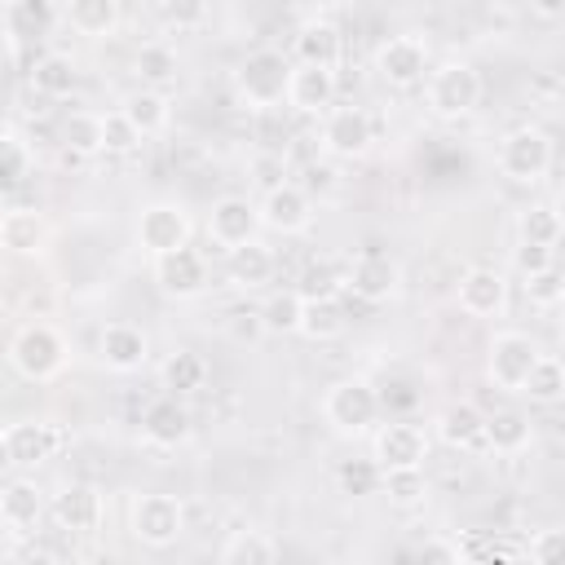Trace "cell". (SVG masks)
<instances>
[{
    "label": "cell",
    "mask_w": 565,
    "mask_h": 565,
    "mask_svg": "<svg viewBox=\"0 0 565 565\" xmlns=\"http://www.w3.org/2000/svg\"><path fill=\"white\" fill-rule=\"evenodd\" d=\"M141 141H146V137L128 124L124 110H106V150H110V154H132Z\"/></svg>",
    "instance_id": "obj_48"
},
{
    "label": "cell",
    "mask_w": 565,
    "mask_h": 565,
    "mask_svg": "<svg viewBox=\"0 0 565 565\" xmlns=\"http://www.w3.org/2000/svg\"><path fill=\"white\" fill-rule=\"evenodd\" d=\"M256 207H260V225L274 230V234H282V238L305 234L313 225V199L300 190V181H287V185L260 194Z\"/></svg>",
    "instance_id": "obj_19"
},
{
    "label": "cell",
    "mask_w": 565,
    "mask_h": 565,
    "mask_svg": "<svg viewBox=\"0 0 565 565\" xmlns=\"http://www.w3.org/2000/svg\"><path fill=\"white\" fill-rule=\"evenodd\" d=\"M62 22L75 35L102 40V35H115L119 31L124 9H119V0H71V4H62Z\"/></svg>",
    "instance_id": "obj_28"
},
{
    "label": "cell",
    "mask_w": 565,
    "mask_h": 565,
    "mask_svg": "<svg viewBox=\"0 0 565 565\" xmlns=\"http://www.w3.org/2000/svg\"><path fill=\"white\" fill-rule=\"evenodd\" d=\"M190 234H194V216L185 212V203H172V199L146 203V207L137 212V225H132L137 247L150 252V260L190 247Z\"/></svg>",
    "instance_id": "obj_9"
},
{
    "label": "cell",
    "mask_w": 565,
    "mask_h": 565,
    "mask_svg": "<svg viewBox=\"0 0 565 565\" xmlns=\"http://www.w3.org/2000/svg\"><path fill=\"white\" fill-rule=\"evenodd\" d=\"M459 565H516V547L494 534H459Z\"/></svg>",
    "instance_id": "obj_41"
},
{
    "label": "cell",
    "mask_w": 565,
    "mask_h": 565,
    "mask_svg": "<svg viewBox=\"0 0 565 565\" xmlns=\"http://www.w3.org/2000/svg\"><path fill=\"white\" fill-rule=\"evenodd\" d=\"M561 313H565V287H561Z\"/></svg>",
    "instance_id": "obj_56"
},
{
    "label": "cell",
    "mask_w": 565,
    "mask_h": 565,
    "mask_svg": "<svg viewBox=\"0 0 565 565\" xmlns=\"http://www.w3.org/2000/svg\"><path fill=\"white\" fill-rule=\"evenodd\" d=\"M225 331H230V340H238V344H256V340L265 335L260 309H234V313L225 318Z\"/></svg>",
    "instance_id": "obj_50"
},
{
    "label": "cell",
    "mask_w": 565,
    "mask_h": 565,
    "mask_svg": "<svg viewBox=\"0 0 565 565\" xmlns=\"http://www.w3.org/2000/svg\"><path fill=\"white\" fill-rule=\"evenodd\" d=\"M539 358H543V349H539L534 335H525V331H516V327H503V331H494L490 344H486V380H490L499 393H521Z\"/></svg>",
    "instance_id": "obj_7"
},
{
    "label": "cell",
    "mask_w": 565,
    "mask_h": 565,
    "mask_svg": "<svg viewBox=\"0 0 565 565\" xmlns=\"http://www.w3.org/2000/svg\"><path fill=\"white\" fill-rule=\"evenodd\" d=\"M203 230H207V243L230 256V252L256 243L265 225H260V207H256L247 194H221V199L207 207Z\"/></svg>",
    "instance_id": "obj_11"
},
{
    "label": "cell",
    "mask_w": 565,
    "mask_h": 565,
    "mask_svg": "<svg viewBox=\"0 0 565 565\" xmlns=\"http://www.w3.org/2000/svg\"><path fill=\"white\" fill-rule=\"evenodd\" d=\"M305 300H335L344 291V269H335L331 260H309L296 287Z\"/></svg>",
    "instance_id": "obj_42"
},
{
    "label": "cell",
    "mask_w": 565,
    "mask_h": 565,
    "mask_svg": "<svg viewBox=\"0 0 565 565\" xmlns=\"http://www.w3.org/2000/svg\"><path fill=\"white\" fill-rule=\"evenodd\" d=\"M340 49H344V35H340V26L327 13L305 18L296 26V35H291V62L296 66H331L335 71Z\"/></svg>",
    "instance_id": "obj_21"
},
{
    "label": "cell",
    "mask_w": 565,
    "mask_h": 565,
    "mask_svg": "<svg viewBox=\"0 0 565 565\" xmlns=\"http://www.w3.org/2000/svg\"><path fill=\"white\" fill-rule=\"evenodd\" d=\"M132 75L141 79V88H163L168 93V84H177V75H181V57L168 40H146L132 53Z\"/></svg>",
    "instance_id": "obj_30"
},
{
    "label": "cell",
    "mask_w": 565,
    "mask_h": 565,
    "mask_svg": "<svg viewBox=\"0 0 565 565\" xmlns=\"http://www.w3.org/2000/svg\"><path fill=\"white\" fill-rule=\"evenodd\" d=\"M380 481H384V472H380L375 459H344V463L335 468V486H340V494H353V499H362V494H380Z\"/></svg>",
    "instance_id": "obj_43"
},
{
    "label": "cell",
    "mask_w": 565,
    "mask_h": 565,
    "mask_svg": "<svg viewBox=\"0 0 565 565\" xmlns=\"http://www.w3.org/2000/svg\"><path fill=\"white\" fill-rule=\"evenodd\" d=\"M380 388L366 375H344L322 393V419L340 433V437H362L380 424Z\"/></svg>",
    "instance_id": "obj_3"
},
{
    "label": "cell",
    "mask_w": 565,
    "mask_h": 565,
    "mask_svg": "<svg viewBox=\"0 0 565 565\" xmlns=\"http://www.w3.org/2000/svg\"><path fill=\"white\" fill-rule=\"evenodd\" d=\"M128 530L141 547L163 552L185 534V503L177 494H163V490H141L128 508Z\"/></svg>",
    "instance_id": "obj_8"
},
{
    "label": "cell",
    "mask_w": 565,
    "mask_h": 565,
    "mask_svg": "<svg viewBox=\"0 0 565 565\" xmlns=\"http://www.w3.org/2000/svg\"><path fill=\"white\" fill-rule=\"evenodd\" d=\"M97 358H102L106 371L132 375V371H141V366L150 362V335H146L137 322L115 318V322H106V327L97 331Z\"/></svg>",
    "instance_id": "obj_18"
},
{
    "label": "cell",
    "mask_w": 565,
    "mask_h": 565,
    "mask_svg": "<svg viewBox=\"0 0 565 565\" xmlns=\"http://www.w3.org/2000/svg\"><path fill=\"white\" fill-rule=\"evenodd\" d=\"M508 274L494 269V265H472L463 269L455 296H459V309L468 318H503L508 313Z\"/></svg>",
    "instance_id": "obj_16"
},
{
    "label": "cell",
    "mask_w": 565,
    "mask_h": 565,
    "mask_svg": "<svg viewBox=\"0 0 565 565\" xmlns=\"http://www.w3.org/2000/svg\"><path fill=\"white\" fill-rule=\"evenodd\" d=\"M31 172H35V150L26 146V137L18 128H4V137H0V185H4V194H13Z\"/></svg>",
    "instance_id": "obj_39"
},
{
    "label": "cell",
    "mask_w": 565,
    "mask_h": 565,
    "mask_svg": "<svg viewBox=\"0 0 565 565\" xmlns=\"http://www.w3.org/2000/svg\"><path fill=\"white\" fill-rule=\"evenodd\" d=\"M477 102H481V71L463 57H446L424 79V106L437 119H463L477 110Z\"/></svg>",
    "instance_id": "obj_5"
},
{
    "label": "cell",
    "mask_w": 565,
    "mask_h": 565,
    "mask_svg": "<svg viewBox=\"0 0 565 565\" xmlns=\"http://www.w3.org/2000/svg\"><path fill=\"white\" fill-rule=\"evenodd\" d=\"M62 146H66V154L75 159H88V154H102L106 150V115L102 110H88V106H79V110H71L66 119H62Z\"/></svg>",
    "instance_id": "obj_31"
},
{
    "label": "cell",
    "mask_w": 565,
    "mask_h": 565,
    "mask_svg": "<svg viewBox=\"0 0 565 565\" xmlns=\"http://www.w3.org/2000/svg\"><path fill=\"white\" fill-rule=\"evenodd\" d=\"M375 141V119L362 106H331L318 119V150L322 159H362Z\"/></svg>",
    "instance_id": "obj_10"
},
{
    "label": "cell",
    "mask_w": 565,
    "mask_h": 565,
    "mask_svg": "<svg viewBox=\"0 0 565 565\" xmlns=\"http://www.w3.org/2000/svg\"><path fill=\"white\" fill-rule=\"evenodd\" d=\"M291 57L274 44L252 49L238 66H234V97L247 110H269L278 102H287V84H291Z\"/></svg>",
    "instance_id": "obj_1"
},
{
    "label": "cell",
    "mask_w": 565,
    "mask_h": 565,
    "mask_svg": "<svg viewBox=\"0 0 565 565\" xmlns=\"http://www.w3.org/2000/svg\"><path fill=\"white\" fill-rule=\"evenodd\" d=\"M57 18H62V9L49 4V0H9V4H4V49H9V62L18 57L22 40L49 35Z\"/></svg>",
    "instance_id": "obj_24"
},
{
    "label": "cell",
    "mask_w": 565,
    "mask_h": 565,
    "mask_svg": "<svg viewBox=\"0 0 565 565\" xmlns=\"http://www.w3.org/2000/svg\"><path fill=\"white\" fill-rule=\"evenodd\" d=\"M31 88L44 97H71L79 88V66L71 53H40L31 66Z\"/></svg>",
    "instance_id": "obj_33"
},
{
    "label": "cell",
    "mask_w": 565,
    "mask_h": 565,
    "mask_svg": "<svg viewBox=\"0 0 565 565\" xmlns=\"http://www.w3.org/2000/svg\"><path fill=\"white\" fill-rule=\"evenodd\" d=\"M556 349H561V353H565V318H561V322H556Z\"/></svg>",
    "instance_id": "obj_55"
},
{
    "label": "cell",
    "mask_w": 565,
    "mask_h": 565,
    "mask_svg": "<svg viewBox=\"0 0 565 565\" xmlns=\"http://www.w3.org/2000/svg\"><path fill=\"white\" fill-rule=\"evenodd\" d=\"M552 159H556V141H552V132L539 128V124L512 128V132L499 141V150H494V163H499V172H503L512 185H539V181L552 172Z\"/></svg>",
    "instance_id": "obj_4"
},
{
    "label": "cell",
    "mask_w": 565,
    "mask_h": 565,
    "mask_svg": "<svg viewBox=\"0 0 565 565\" xmlns=\"http://www.w3.org/2000/svg\"><path fill=\"white\" fill-rule=\"evenodd\" d=\"M530 561H534V565H565V525L534 530V539H530Z\"/></svg>",
    "instance_id": "obj_47"
},
{
    "label": "cell",
    "mask_w": 565,
    "mask_h": 565,
    "mask_svg": "<svg viewBox=\"0 0 565 565\" xmlns=\"http://www.w3.org/2000/svg\"><path fill=\"white\" fill-rule=\"evenodd\" d=\"M380 494H388V503H397V508H415V503L428 499V477H424V468H411V472H384Z\"/></svg>",
    "instance_id": "obj_44"
},
{
    "label": "cell",
    "mask_w": 565,
    "mask_h": 565,
    "mask_svg": "<svg viewBox=\"0 0 565 565\" xmlns=\"http://www.w3.org/2000/svg\"><path fill=\"white\" fill-rule=\"evenodd\" d=\"M159 380H163V388H168L172 397L199 393V388L207 384V362H203V353H194V349H172V353L163 358V366H159Z\"/></svg>",
    "instance_id": "obj_35"
},
{
    "label": "cell",
    "mask_w": 565,
    "mask_h": 565,
    "mask_svg": "<svg viewBox=\"0 0 565 565\" xmlns=\"http://www.w3.org/2000/svg\"><path fill=\"white\" fill-rule=\"evenodd\" d=\"M534 446V424L521 411H494L486 415V450L494 455H521Z\"/></svg>",
    "instance_id": "obj_32"
},
{
    "label": "cell",
    "mask_w": 565,
    "mask_h": 565,
    "mask_svg": "<svg viewBox=\"0 0 565 565\" xmlns=\"http://www.w3.org/2000/svg\"><path fill=\"white\" fill-rule=\"evenodd\" d=\"M154 13H159V22H163V26H177V31H181V26H199V22L207 18V4L185 0V4H159Z\"/></svg>",
    "instance_id": "obj_51"
},
{
    "label": "cell",
    "mask_w": 565,
    "mask_h": 565,
    "mask_svg": "<svg viewBox=\"0 0 565 565\" xmlns=\"http://www.w3.org/2000/svg\"><path fill=\"white\" fill-rule=\"evenodd\" d=\"M521 397H530V402H539V406L561 402V397H565V358L543 353V358L534 362V371H530V380H525Z\"/></svg>",
    "instance_id": "obj_40"
},
{
    "label": "cell",
    "mask_w": 565,
    "mask_h": 565,
    "mask_svg": "<svg viewBox=\"0 0 565 565\" xmlns=\"http://www.w3.org/2000/svg\"><path fill=\"white\" fill-rule=\"evenodd\" d=\"M274 269H278V256H274V247H269L265 238H256V243H247V247H238V252L225 256V278H230L238 291H260V287H269V282H274Z\"/></svg>",
    "instance_id": "obj_27"
},
{
    "label": "cell",
    "mask_w": 565,
    "mask_h": 565,
    "mask_svg": "<svg viewBox=\"0 0 565 565\" xmlns=\"http://www.w3.org/2000/svg\"><path fill=\"white\" fill-rule=\"evenodd\" d=\"M300 190L309 194V199H331V194H340V172H335V163L331 159H313L309 168H305V181H300Z\"/></svg>",
    "instance_id": "obj_45"
},
{
    "label": "cell",
    "mask_w": 565,
    "mask_h": 565,
    "mask_svg": "<svg viewBox=\"0 0 565 565\" xmlns=\"http://www.w3.org/2000/svg\"><path fill=\"white\" fill-rule=\"evenodd\" d=\"M335 71L331 66H291V84H287V106L296 115H327L335 106Z\"/></svg>",
    "instance_id": "obj_23"
},
{
    "label": "cell",
    "mask_w": 565,
    "mask_h": 565,
    "mask_svg": "<svg viewBox=\"0 0 565 565\" xmlns=\"http://www.w3.org/2000/svg\"><path fill=\"white\" fill-rule=\"evenodd\" d=\"M252 177H256V185H260V194H269V190H278V185H287V159L282 154H252Z\"/></svg>",
    "instance_id": "obj_49"
},
{
    "label": "cell",
    "mask_w": 565,
    "mask_h": 565,
    "mask_svg": "<svg viewBox=\"0 0 565 565\" xmlns=\"http://www.w3.org/2000/svg\"><path fill=\"white\" fill-rule=\"evenodd\" d=\"M349 327V309L335 300H305V318H300V335L313 340V344H331L340 340Z\"/></svg>",
    "instance_id": "obj_38"
},
{
    "label": "cell",
    "mask_w": 565,
    "mask_h": 565,
    "mask_svg": "<svg viewBox=\"0 0 565 565\" xmlns=\"http://www.w3.org/2000/svg\"><path fill=\"white\" fill-rule=\"evenodd\" d=\"M380 84L406 93V88H419L428 75H433V53H428V40L415 35V31H397L388 40L375 44V57H371Z\"/></svg>",
    "instance_id": "obj_6"
},
{
    "label": "cell",
    "mask_w": 565,
    "mask_h": 565,
    "mask_svg": "<svg viewBox=\"0 0 565 565\" xmlns=\"http://www.w3.org/2000/svg\"><path fill=\"white\" fill-rule=\"evenodd\" d=\"M512 265H516V274H521V282H525V278L552 274V269H556V252H552V247H534V243H516V247H512Z\"/></svg>",
    "instance_id": "obj_46"
},
{
    "label": "cell",
    "mask_w": 565,
    "mask_h": 565,
    "mask_svg": "<svg viewBox=\"0 0 565 565\" xmlns=\"http://www.w3.org/2000/svg\"><path fill=\"white\" fill-rule=\"evenodd\" d=\"M561 287H565V278L556 269L552 274H539V278H525V296L534 305H561Z\"/></svg>",
    "instance_id": "obj_52"
},
{
    "label": "cell",
    "mask_w": 565,
    "mask_h": 565,
    "mask_svg": "<svg viewBox=\"0 0 565 565\" xmlns=\"http://www.w3.org/2000/svg\"><path fill=\"white\" fill-rule=\"evenodd\" d=\"M300 318H305V296L296 287H278L260 300L265 335H300Z\"/></svg>",
    "instance_id": "obj_36"
},
{
    "label": "cell",
    "mask_w": 565,
    "mask_h": 565,
    "mask_svg": "<svg viewBox=\"0 0 565 565\" xmlns=\"http://www.w3.org/2000/svg\"><path fill=\"white\" fill-rule=\"evenodd\" d=\"M66 362H71V344L53 322H26L9 340V366L31 384L57 380L66 371Z\"/></svg>",
    "instance_id": "obj_2"
},
{
    "label": "cell",
    "mask_w": 565,
    "mask_h": 565,
    "mask_svg": "<svg viewBox=\"0 0 565 565\" xmlns=\"http://www.w3.org/2000/svg\"><path fill=\"white\" fill-rule=\"evenodd\" d=\"M437 437L450 446V450H486V415L472 406V402H450L437 411L433 419Z\"/></svg>",
    "instance_id": "obj_26"
},
{
    "label": "cell",
    "mask_w": 565,
    "mask_h": 565,
    "mask_svg": "<svg viewBox=\"0 0 565 565\" xmlns=\"http://www.w3.org/2000/svg\"><path fill=\"white\" fill-rule=\"evenodd\" d=\"M119 110L128 115V124L141 132V137H159L168 124H172V97L163 88H132Z\"/></svg>",
    "instance_id": "obj_29"
},
{
    "label": "cell",
    "mask_w": 565,
    "mask_h": 565,
    "mask_svg": "<svg viewBox=\"0 0 565 565\" xmlns=\"http://www.w3.org/2000/svg\"><path fill=\"white\" fill-rule=\"evenodd\" d=\"M221 565H278V543L265 530H234L221 547Z\"/></svg>",
    "instance_id": "obj_37"
},
{
    "label": "cell",
    "mask_w": 565,
    "mask_h": 565,
    "mask_svg": "<svg viewBox=\"0 0 565 565\" xmlns=\"http://www.w3.org/2000/svg\"><path fill=\"white\" fill-rule=\"evenodd\" d=\"M0 247L13 256H40L49 247V221L35 207H4L0 216Z\"/></svg>",
    "instance_id": "obj_25"
},
{
    "label": "cell",
    "mask_w": 565,
    "mask_h": 565,
    "mask_svg": "<svg viewBox=\"0 0 565 565\" xmlns=\"http://www.w3.org/2000/svg\"><path fill=\"white\" fill-rule=\"evenodd\" d=\"M190 433H194L190 406H185L181 397H172V393L154 397V402L146 406V415H141V437H146V446L177 450V446H185V441H190Z\"/></svg>",
    "instance_id": "obj_20"
},
{
    "label": "cell",
    "mask_w": 565,
    "mask_h": 565,
    "mask_svg": "<svg viewBox=\"0 0 565 565\" xmlns=\"http://www.w3.org/2000/svg\"><path fill=\"white\" fill-rule=\"evenodd\" d=\"M371 459L380 463V472H411L424 468L428 459V433L419 424L406 419H388L371 433Z\"/></svg>",
    "instance_id": "obj_12"
},
{
    "label": "cell",
    "mask_w": 565,
    "mask_h": 565,
    "mask_svg": "<svg viewBox=\"0 0 565 565\" xmlns=\"http://www.w3.org/2000/svg\"><path fill=\"white\" fill-rule=\"evenodd\" d=\"M57 446H62V433L53 424H44V419H13L0 433V450H4V463L13 472L49 463L57 455Z\"/></svg>",
    "instance_id": "obj_13"
},
{
    "label": "cell",
    "mask_w": 565,
    "mask_h": 565,
    "mask_svg": "<svg viewBox=\"0 0 565 565\" xmlns=\"http://www.w3.org/2000/svg\"><path fill=\"white\" fill-rule=\"evenodd\" d=\"M565 238V225H561V212L556 203H525L516 212V243H534V247H552Z\"/></svg>",
    "instance_id": "obj_34"
},
{
    "label": "cell",
    "mask_w": 565,
    "mask_h": 565,
    "mask_svg": "<svg viewBox=\"0 0 565 565\" xmlns=\"http://www.w3.org/2000/svg\"><path fill=\"white\" fill-rule=\"evenodd\" d=\"M406 561H411V565H459V552H455V543L428 539V543H424V547H415Z\"/></svg>",
    "instance_id": "obj_53"
},
{
    "label": "cell",
    "mask_w": 565,
    "mask_h": 565,
    "mask_svg": "<svg viewBox=\"0 0 565 565\" xmlns=\"http://www.w3.org/2000/svg\"><path fill=\"white\" fill-rule=\"evenodd\" d=\"M49 516H53V525L66 530V534H93V530H102L106 499H102L97 486H88V481H71V486H62V490L53 494Z\"/></svg>",
    "instance_id": "obj_17"
},
{
    "label": "cell",
    "mask_w": 565,
    "mask_h": 565,
    "mask_svg": "<svg viewBox=\"0 0 565 565\" xmlns=\"http://www.w3.org/2000/svg\"><path fill=\"white\" fill-rule=\"evenodd\" d=\"M44 490L35 486V477H22V472H13L9 481H4V490H0V521H4V530L13 534V539H26L35 525H40V516H44Z\"/></svg>",
    "instance_id": "obj_22"
},
{
    "label": "cell",
    "mask_w": 565,
    "mask_h": 565,
    "mask_svg": "<svg viewBox=\"0 0 565 565\" xmlns=\"http://www.w3.org/2000/svg\"><path fill=\"white\" fill-rule=\"evenodd\" d=\"M344 291H353L366 305H384L402 291V265L384 252H362L344 265Z\"/></svg>",
    "instance_id": "obj_14"
},
{
    "label": "cell",
    "mask_w": 565,
    "mask_h": 565,
    "mask_svg": "<svg viewBox=\"0 0 565 565\" xmlns=\"http://www.w3.org/2000/svg\"><path fill=\"white\" fill-rule=\"evenodd\" d=\"M150 278L154 287L168 296V300H194L207 291V256L199 247H181V252H168L150 265Z\"/></svg>",
    "instance_id": "obj_15"
},
{
    "label": "cell",
    "mask_w": 565,
    "mask_h": 565,
    "mask_svg": "<svg viewBox=\"0 0 565 565\" xmlns=\"http://www.w3.org/2000/svg\"><path fill=\"white\" fill-rule=\"evenodd\" d=\"M18 565H62V561H57V556H53L49 547H26Z\"/></svg>",
    "instance_id": "obj_54"
}]
</instances>
